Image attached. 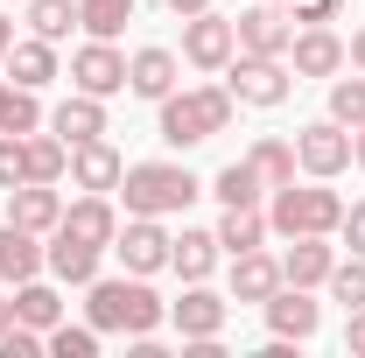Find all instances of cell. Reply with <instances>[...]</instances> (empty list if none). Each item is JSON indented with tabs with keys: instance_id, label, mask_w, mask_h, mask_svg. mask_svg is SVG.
I'll return each mask as SVG.
<instances>
[{
	"instance_id": "cell-1",
	"label": "cell",
	"mask_w": 365,
	"mask_h": 358,
	"mask_svg": "<svg viewBox=\"0 0 365 358\" xmlns=\"http://www.w3.org/2000/svg\"><path fill=\"white\" fill-rule=\"evenodd\" d=\"M169 302L148 288V274H91L85 281V323L98 337H148L162 330Z\"/></svg>"
},
{
	"instance_id": "cell-2",
	"label": "cell",
	"mask_w": 365,
	"mask_h": 358,
	"mask_svg": "<svg viewBox=\"0 0 365 358\" xmlns=\"http://www.w3.org/2000/svg\"><path fill=\"white\" fill-rule=\"evenodd\" d=\"M113 197H120L127 218H176V211H190L204 197V183L182 162H127V176H120Z\"/></svg>"
},
{
	"instance_id": "cell-3",
	"label": "cell",
	"mask_w": 365,
	"mask_h": 358,
	"mask_svg": "<svg viewBox=\"0 0 365 358\" xmlns=\"http://www.w3.org/2000/svg\"><path fill=\"white\" fill-rule=\"evenodd\" d=\"M232 113H239V98L225 85H190V91H169L162 98V127L155 134L169 140V148H204V140H218L232 127Z\"/></svg>"
},
{
	"instance_id": "cell-4",
	"label": "cell",
	"mask_w": 365,
	"mask_h": 358,
	"mask_svg": "<svg viewBox=\"0 0 365 358\" xmlns=\"http://www.w3.org/2000/svg\"><path fill=\"white\" fill-rule=\"evenodd\" d=\"M337 225H344V197L323 176L267 190V232H281V239H302V232H323V239H330Z\"/></svg>"
},
{
	"instance_id": "cell-5",
	"label": "cell",
	"mask_w": 365,
	"mask_h": 358,
	"mask_svg": "<svg viewBox=\"0 0 365 358\" xmlns=\"http://www.w3.org/2000/svg\"><path fill=\"white\" fill-rule=\"evenodd\" d=\"M302 85L295 71H288V56H232L225 63V91L239 106H253V113H274V106H288V91Z\"/></svg>"
},
{
	"instance_id": "cell-6",
	"label": "cell",
	"mask_w": 365,
	"mask_h": 358,
	"mask_svg": "<svg viewBox=\"0 0 365 358\" xmlns=\"http://www.w3.org/2000/svg\"><path fill=\"white\" fill-rule=\"evenodd\" d=\"M295 169L337 183L344 169H351V127H337V120H309V127L295 134Z\"/></svg>"
},
{
	"instance_id": "cell-7",
	"label": "cell",
	"mask_w": 365,
	"mask_h": 358,
	"mask_svg": "<svg viewBox=\"0 0 365 358\" xmlns=\"http://www.w3.org/2000/svg\"><path fill=\"white\" fill-rule=\"evenodd\" d=\"M232 56H239V29H232V14H190L182 21V63L190 71H225Z\"/></svg>"
},
{
	"instance_id": "cell-8",
	"label": "cell",
	"mask_w": 365,
	"mask_h": 358,
	"mask_svg": "<svg viewBox=\"0 0 365 358\" xmlns=\"http://www.w3.org/2000/svg\"><path fill=\"white\" fill-rule=\"evenodd\" d=\"M225 316H232V295H218L211 281H182V295L169 302V323L182 330V344H190V337H218Z\"/></svg>"
},
{
	"instance_id": "cell-9",
	"label": "cell",
	"mask_w": 365,
	"mask_h": 358,
	"mask_svg": "<svg viewBox=\"0 0 365 358\" xmlns=\"http://www.w3.org/2000/svg\"><path fill=\"white\" fill-rule=\"evenodd\" d=\"M113 253H120L127 274H162V267H169V225H162V218H120Z\"/></svg>"
},
{
	"instance_id": "cell-10",
	"label": "cell",
	"mask_w": 365,
	"mask_h": 358,
	"mask_svg": "<svg viewBox=\"0 0 365 358\" xmlns=\"http://www.w3.org/2000/svg\"><path fill=\"white\" fill-rule=\"evenodd\" d=\"M71 91H91V98H113V91H127V56H120V43L91 36V43L71 56Z\"/></svg>"
},
{
	"instance_id": "cell-11",
	"label": "cell",
	"mask_w": 365,
	"mask_h": 358,
	"mask_svg": "<svg viewBox=\"0 0 365 358\" xmlns=\"http://www.w3.org/2000/svg\"><path fill=\"white\" fill-rule=\"evenodd\" d=\"M260 310H267V330H274V337H295V344H309V337H317V323H323L317 288H295V281H281Z\"/></svg>"
},
{
	"instance_id": "cell-12",
	"label": "cell",
	"mask_w": 365,
	"mask_h": 358,
	"mask_svg": "<svg viewBox=\"0 0 365 358\" xmlns=\"http://www.w3.org/2000/svg\"><path fill=\"white\" fill-rule=\"evenodd\" d=\"M98 260H106V246H91V239H78V232H49V246H43V267L56 288H85L91 274H98Z\"/></svg>"
},
{
	"instance_id": "cell-13",
	"label": "cell",
	"mask_w": 365,
	"mask_h": 358,
	"mask_svg": "<svg viewBox=\"0 0 365 358\" xmlns=\"http://www.w3.org/2000/svg\"><path fill=\"white\" fill-rule=\"evenodd\" d=\"M176 85H182V56H176V49L148 43V49H134V56H127V91H134V98L162 106Z\"/></svg>"
},
{
	"instance_id": "cell-14",
	"label": "cell",
	"mask_w": 365,
	"mask_h": 358,
	"mask_svg": "<svg viewBox=\"0 0 365 358\" xmlns=\"http://www.w3.org/2000/svg\"><path fill=\"white\" fill-rule=\"evenodd\" d=\"M288 71H295V78H337V71H344V36H330V21L295 29V36H288Z\"/></svg>"
},
{
	"instance_id": "cell-15",
	"label": "cell",
	"mask_w": 365,
	"mask_h": 358,
	"mask_svg": "<svg viewBox=\"0 0 365 358\" xmlns=\"http://www.w3.org/2000/svg\"><path fill=\"white\" fill-rule=\"evenodd\" d=\"M232 29H239V49H246V56H288V36H295V21L281 14V0H260V7H246Z\"/></svg>"
},
{
	"instance_id": "cell-16",
	"label": "cell",
	"mask_w": 365,
	"mask_h": 358,
	"mask_svg": "<svg viewBox=\"0 0 365 358\" xmlns=\"http://www.w3.org/2000/svg\"><path fill=\"white\" fill-rule=\"evenodd\" d=\"M7 197V218L21 225V232H56L63 225V197H56V183H14V190H0Z\"/></svg>"
},
{
	"instance_id": "cell-17",
	"label": "cell",
	"mask_w": 365,
	"mask_h": 358,
	"mask_svg": "<svg viewBox=\"0 0 365 358\" xmlns=\"http://www.w3.org/2000/svg\"><path fill=\"white\" fill-rule=\"evenodd\" d=\"M63 232H78V239H91V246L113 253V232H120V204H113V190H85L78 204H63Z\"/></svg>"
},
{
	"instance_id": "cell-18",
	"label": "cell",
	"mask_w": 365,
	"mask_h": 358,
	"mask_svg": "<svg viewBox=\"0 0 365 358\" xmlns=\"http://www.w3.org/2000/svg\"><path fill=\"white\" fill-rule=\"evenodd\" d=\"M337 267V246L323 239V232H302V239H288V253H281V281H295V288H323Z\"/></svg>"
},
{
	"instance_id": "cell-19",
	"label": "cell",
	"mask_w": 365,
	"mask_h": 358,
	"mask_svg": "<svg viewBox=\"0 0 365 358\" xmlns=\"http://www.w3.org/2000/svg\"><path fill=\"white\" fill-rule=\"evenodd\" d=\"M225 260V246H218V232H204V225H182V232H169V267L182 274V281H211V267Z\"/></svg>"
},
{
	"instance_id": "cell-20",
	"label": "cell",
	"mask_w": 365,
	"mask_h": 358,
	"mask_svg": "<svg viewBox=\"0 0 365 358\" xmlns=\"http://www.w3.org/2000/svg\"><path fill=\"white\" fill-rule=\"evenodd\" d=\"M120 176H127V162H120V148L106 134L71 148V183H78V190H120Z\"/></svg>"
},
{
	"instance_id": "cell-21",
	"label": "cell",
	"mask_w": 365,
	"mask_h": 358,
	"mask_svg": "<svg viewBox=\"0 0 365 358\" xmlns=\"http://www.w3.org/2000/svg\"><path fill=\"white\" fill-rule=\"evenodd\" d=\"M49 134L63 140V148H78V140H98V134H106V98H91V91H71V98L49 113Z\"/></svg>"
},
{
	"instance_id": "cell-22",
	"label": "cell",
	"mask_w": 365,
	"mask_h": 358,
	"mask_svg": "<svg viewBox=\"0 0 365 358\" xmlns=\"http://www.w3.org/2000/svg\"><path fill=\"white\" fill-rule=\"evenodd\" d=\"M274 288H281V260H274L267 246L232 253V302H267Z\"/></svg>"
},
{
	"instance_id": "cell-23",
	"label": "cell",
	"mask_w": 365,
	"mask_h": 358,
	"mask_svg": "<svg viewBox=\"0 0 365 358\" xmlns=\"http://www.w3.org/2000/svg\"><path fill=\"white\" fill-rule=\"evenodd\" d=\"M36 274H43V232H21L7 218L0 225V281L14 288V281H36Z\"/></svg>"
},
{
	"instance_id": "cell-24",
	"label": "cell",
	"mask_w": 365,
	"mask_h": 358,
	"mask_svg": "<svg viewBox=\"0 0 365 358\" xmlns=\"http://www.w3.org/2000/svg\"><path fill=\"white\" fill-rule=\"evenodd\" d=\"M14 85L43 91L49 78H56V43H43V36H14V49H7V63H0Z\"/></svg>"
},
{
	"instance_id": "cell-25",
	"label": "cell",
	"mask_w": 365,
	"mask_h": 358,
	"mask_svg": "<svg viewBox=\"0 0 365 358\" xmlns=\"http://www.w3.org/2000/svg\"><path fill=\"white\" fill-rule=\"evenodd\" d=\"M14 323H29V330H56L63 323V295H56V281H14Z\"/></svg>"
},
{
	"instance_id": "cell-26",
	"label": "cell",
	"mask_w": 365,
	"mask_h": 358,
	"mask_svg": "<svg viewBox=\"0 0 365 358\" xmlns=\"http://www.w3.org/2000/svg\"><path fill=\"white\" fill-rule=\"evenodd\" d=\"M218 246H225V253H253V246H267V211H260V204H225V218H218Z\"/></svg>"
},
{
	"instance_id": "cell-27",
	"label": "cell",
	"mask_w": 365,
	"mask_h": 358,
	"mask_svg": "<svg viewBox=\"0 0 365 358\" xmlns=\"http://www.w3.org/2000/svg\"><path fill=\"white\" fill-rule=\"evenodd\" d=\"M246 162H253V176L267 183V190H281V183H295V140L260 134L253 148H246Z\"/></svg>"
},
{
	"instance_id": "cell-28",
	"label": "cell",
	"mask_w": 365,
	"mask_h": 358,
	"mask_svg": "<svg viewBox=\"0 0 365 358\" xmlns=\"http://www.w3.org/2000/svg\"><path fill=\"white\" fill-rule=\"evenodd\" d=\"M21 155H29V183H63L71 176V148H63L56 134H43V127L21 134Z\"/></svg>"
},
{
	"instance_id": "cell-29",
	"label": "cell",
	"mask_w": 365,
	"mask_h": 358,
	"mask_svg": "<svg viewBox=\"0 0 365 358\" xmlns=\"http://www.w3.org/2000/svg\"><path fill=\"white\" fill-rule=\"evenodd\" d=\"M43 127V106H36V91L14 85V78H0V134H36Z\"/></svg>"
},
{
	"instance_id": "cell-30",
	"label": "cell",
	"mask_w": 365,
	"mask_h": 358,
	"mask_svg": "<svg viewBox=\"0 0 365 358\" xmlns=\"http://www.w3.org/2000/svg\"><path fill=\"white\" fill-rule=\"evenodd\" d=\"M211 197H218V204H260V197H267V183L253 176V162L239 155V162H225V169L211 176Z\"/></svg>"
},
{
	"instance_id": "cell-31",
	"label": "cell",
	"mask_w": 365,
	"mask_h": 358,
	"mask_svg": "<svg viewBox=\"0 0 365 358\" xmlns=\"http://www.w3.org/2000/svg\"><path fill=\"white\" fill-rule=\"evenodd\" d=\"M134 7H140V0H78V29L113 43V36H120V29L134 21Z\"/></svg>"
},
{
	"instance_id": "cell-32",
	"label": "cell",
	"mask_w": 365,
	"mask_h": 358,
	"mask_svg": "<svg viewBox=\"0 0 365 358\" xmlns=\"http://www.w3.org/2000/svg\"><path fill=\"white\" fill-rule=\"evenodd\" d=\"M71 29H78V0H29V36L63 43Z\"/></svg>"
},
{
	"instance_id": "cell-33",
	"label": "cell",
	"mask_w": 365,
	"mask_h": 358,
	"mask_svg": "<svg viewBox=\"0 0 365 358\" xmlns=\"http://www.w3.org/2000/svg\"><path fill=\"white\" fill-rule=\"evenodd\" d=\"M330 120H337V127H351V134L365 127V71L330 78Z\"/></svg>"
},
{
	"instance_id": "cell-34",
	"label": "cell",
	"mask_w": 365,
	"mask_h": 358,
	"mask_svg": "<svg viewBox=\"0 0 365 358\" xmlns=\"http://www.w3.org/2000/svg\"><path fill=\"white\" fill-rule=\"evenodd\" d=\"M49 352L56 358H98V330L91 323H56L49 330Z\"/></svg>"
},
{
	"instance_id": "cell-35",
	"label": "cell",
	"mask_w": 365,
	"mask_h": 358,
	"mask_svg": "<svg viewBox=\"0 0 365 358\" xmlns=\"http://www.w3.org/2000/svg\"><path fill=\"white\" fill-rule=\"evenodd\" d=\"M323 288H330V295H337L344 310H359V302H365V260H359V253H351V260H337Z\"/></svg>"
},
{
	"instance_id": "cell-36",
	"label": "cell",
	"mask_w": 365,
	"mask_h": 358,
	"mask_svg": "<svg viewBox=\"0 0 365 358\" xmlns=\"http://www.w3.org/2000/svg\"><path fill=\"white\" fill-rule=\"evenodd\" d=\"M29 183V155H21V134H0V190Z\"/></svg>"
},
{
	"instance_id": "cell-37",
	"label": "cell",
	"mask_w": 365,
	"mask_h": 358,
	"mask_svg": "<svg viewBox=\"0 0 365 358\" xmlns=\"http://www.w3.org/2000/svg\"><path fill=\"white\" fill-rule=\"evenodd\" d=\"M337 239H344V246L365 260V204H344V225H337Z\"/></svg>"
},
{
	"instance_id": "cell-38",
	"label": "cell",
	"mask_w": 365,
	"mask_h": 358,
	"mask_svg": "<svg viewBox=\"0 0 365 358\" xmlns=\"http://www.w3.org/2000/svg\"><path fill=\"white\" fill-rule=\"evenodd\" d=\"M295 14L288 21H302V29H317V21H337V0H288Z\"/></svg>"
},
{
	"instance_id": "cell-39",
	"label": "cell",
	"mask_w": 365,
	"mask_h": 358,
	"mask_svg": "<svg viewBox=\"0 0 365 358\" xmlns=\"http://www.w3.org/2000/svg\"><path fill=\"white\" fill-rule=\"evenodd\" d=\"M344 352H359V358H365V302L351 310V323H344Z\"/></svg>"
},
{
	"instance_id": "cell-40",
	"label": "cell",
	"mask_w": 365,
	"mask_h": 358,
	"mask_svg": "<svg viewBox=\"0 0 365 358\" xmlns=\"http://www.w3.org/2000/svg\"><path fill=\"white\" fill-rule=\"evenodd\" d=\"M344 71H365V29L351 36V43H344Z\"/></svg>"
},
{
	"instance_id": "cell-41",
	"label": "cell",
	"mask_w": 365,
	"mask_h": 358,
	"mask_svg": "<svg viewBox=\"0 0 365 358\" xmlns=\"http://www.w3.org/2000/svg\"><path fill=\"white\" fill-rule=\"evenodd\" d=\"M162 7H169V14H182V21H190V14H204L211 0H162Z\"/></svg>"
},
{
	"instance_id": "cell-42",
	"label": "cell",
	"mask_w": 365,
	"mask_h": 358,
	"mask_svg": "<svg viewBox=\"0 0 365 358\" xmlns=\"http://www.w3.org/2000/svg\"><path fill=\"white\" fill-rule=\"evenodd\" d=\"M14 323V295H7V281H0V330Z\"/></svg>"
},
{
	"instance_id": "cell-43",
	"label": "cell",
	"mask_w": 365,
	"mask_h": 358,
	"mask_svg": "<svg viewBox=\"0 0 365 358\" xmlns=\"http://www.w3.org/2000/svg\"><path fill=\"white\" fill-rule=\"evenodd\" d=\"M7 49H14V21L0 14V63H7Z\"/></svg>"
},
{
	"instance_id": "cell-44",
	"label": "cell",
	"mask_w": 365,
	"mask_h": 358,
	"mask_svg": "<svg viewBox=\"0 0 365 358\" xmlns=\"http://www.w3.org/2000/svg\"><path fill=\"white\" fill-rule=\"evenodd\" d=\"M351 162H359V169H365V127H359V134H351Z\"/></svg>"
}]
</instances>
